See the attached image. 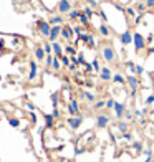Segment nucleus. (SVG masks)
<instances>
[{
	"label": "nucleus",
	"instance_id": "obj_1",
	"mask_svg": "<svg viewBox=\"0 0 154 162\" xmlns=\"http://www.w3.org/2000/svg\"><path fill=\"white\" fill-rule=\"evenodd\" d=\"M101 56L106 63H114L116 61V53H114V48L111 45H103L101 48Z\"/></svg>",
	"mask_w": 154,
	"mask_h": 162
},
{
	"label": "nucleus",
	"instance_id": "obj_2",
	"mask_svg": "<svg viewBox=\"0 0 154 162\" xmlns=\"http://www.w3.org/2000/svg\"><path fill=\"white\" fill-rule=\"evenodd\" d=\"M85 121V116L83 114H78V116H70L67 119V126L70 131H76V129H80V126L83 124Z\"/></svg>",
	"mask_w": 154,
	"mask_h": 162
},
{
	"label": "nucleus",
	"instance_id": "obj_3",
	"mask_svg": "<svg viewBox=\"0 0 154 162\" xmlns=\"http://www.w3.org/2000/svg\"><path fill=\"white\" fill-rule=\"evenodd\" d=\"M37 30H38V33L42 35V37L48 38V37H50V32H51L50 22H46V20H38V22H37Z\"/></svg>",
	"mask_w": 154,
	"mask_h": 162
},
{
	"label": "nucleus",
	"instance_id": "obj_4",
	"mask_svg": "<svg viewBox=\"0 0 154 162\" xmlns=\"http://www.w3.org/2000/svg\"><path fill=\"white\" fill-rule=\"evenodd\" d=\"M133 45H134V50L136 51H142L146 48V38L142 37L141 33H133Z\"/></svg>",
	"mask_w": 154,
	"mask_h": 162
},
{
	"label": "nucleus",
	"instance_id": "obj_5",
	"mask_svg": "<svg viewBox=\"0 0 154 162\" xmlns=\"http://www.w3.org/2000/svg\"><path fill=\"white\" fill-rule=\"evenodd\" d=\"M109 116H106L104 112H100V114H96L95 117V124H96V129H106L109 124Z\"/></svg>",
	"mask_w": 154,
	"mask_h": 162
},
{
	"label": "nucleus",
	"instance_id": "obj_6",
	"mask_svg": "<svg viewBox=\"0 0 154 162\" xmlns=\"http://www.w3.org/2000/svg\"><path fill=\"white\" fill-rule=\"evenodd\" d=\"M126 83H128V86H129V89H131V91H139L141 81H139V76H137V75L126 76Z\"/></svg>",
	"mask_w": 154,
	"mask_h": 162
},
{
	"label": "nucleus",
	"instance_id": "obj_7",
	"mask_svg": "<svg viewBox=\"0 0 154 162\" xmlns=\"http://www.w3.org/2000/svg\"><path fill=\"white\" fill-rule=\"evenodd\" d=\"M56 10H58V13H61V15L70 13L71 10H73V7H71V0H58V4H56Z\"/></svg>",
	"mask_w": 154,
	"mask_h": 162
},
{
	"label": "nucleus",
	"instance_id": "obj_8",
	"mask_svg": "<svg viewBox=\"0 0 154 162\" xmlns=\"http://www.w3.org/2000/svg\"><path fill=\"white\" fill-rule=\"evenodd\" d=\"M67 112L70 114V116H78L80 114V103H78V99H70L68 101V104H67Z\"/></svg>",
	"mask_w": 154,
	"mask_h": 162
},
{
	"label": "nucleus",
	"instance_id": "obj_9",
	"mask_svg": "<svg viewBox=\"0 0 154 162\" xmlns=\"http://www.w3.org/2000/svg\"><path fill=\"white\" fill-rule=\"evenodd\" d=\"M119 42H121V45H123V46L131 45V43H133V33H131L129 30L121 32V33H119Z\"/></svg>",
	"mask_w": 154,
	"mask_h": 162
},
{
	"label": "nucleus",
	"instance_id": "obj_10",
	"mask_svg": "<svg viewBox=\"0 0 154 162\" xmlns=\"http://www.w3.org/2000/svg\"><path fill=\"white\" fill-rule=\"evenodd\" d=\"M61 25H53L51 27V32H50V37H48V40H50L51 43L53 42H58V38L61 37Z\"/></svg>",
	"mask_w": 154,
	"mask_h": 162
},
{
	"label": "nucleus",
	"instance_id": "obj_11",
	"mask_svg": "<svg viewBox=\"0 0 154 162\" xmlns=\"http://www.w3.org/2000/svg\"><path fill=\"white\" fill-rule=\"evenodd\" d=\"M113 111H114V117H116V119L119 121V119H123V117H124L126 106H124L123 103H118V101H116V104H114V108H113Z\"/></svg>",
	"mask_w": 154,
	"mask_h": 162
},
{
	"label": "nucleus",
	"instance_id": "obj_12",
	"mask_svg": "<svg viewBox=\"0 0 154 162\" xmlns=\"http://www.w3.org/2000/svg\"><path fill=\"white\" fill-rule=\"evenodd\" d=\"M100 79L101 81H104V83H109L113 79V73H111V68L109 66H103L100 71Z\"/></svg>",
	"mask_w": 154,
	"mask_h": 162
},
{
	"label": "nucleus",
	"instance_id": "obj_13",
	"mask_svg": "<svg viewBox=\"0 0 154 162\" xmlns=\"http://www.w3.org/2000/svg\"><path fill=\"white\" fill-rule=\"evenodd\" d=\"M38 76V65L35 60H32L30 61V73H28V81H35Z\"/></svg>",
	"mask_w": 154,
	"mask_h": 162
},
{
	"label": "nucleus",
	"instance_id": "obj_14",
	"mask_svg": "<svg viewBox=\"0 0 154 162\" xmlns=\"http://www.w3.org/2000/svg\"><path fill=\"white\" fill-rule=\"evenodd\" d=\"M142 150H144V145H142L141 141L131 142V154H134V156H141Z\"/></svg>",
	"mask_w": 154,
	"mask_h": 162
},
{
	"label": "nucleus",
	"instance_id": "obj_15",
	"mask_svg": "<svg viewBox=\"0 0 154 162\" xmlns=\"http://www.w3.org/2000/svg\"><path fill=\"white\" fill-rule=\"evenodd\" d=\"M73 35H75V32H73V28H71V27L63 25V28H61V38H63V40L70 42L71 38H73Z\"/></svg>",
	"mask_w": 154,
	"mask_h": 162
},
{
	"label": "nucleus",
	"instance_id": "obj_16",
	"mask_svg": "<svg viewBox=\"0 0 154 162\" xmlns=\"http://www.w3.org/2000/svg\"><path fill=\"white\" fill-rule=\"evenodd\" d=\"M48 22H50L51 27H53V25H63V23H65V18H63L61 13H58V15H51Z\"/></svg>",
	"mask_w": 154,
	"mask_h": 162
},
{
	"label": "nucleus",
	"instance_id": "obj_17",
	"mask_svg": "<svg viewBox=\"0 0 154 162\" xmlns=\"http://www.w3.org/2000/svg\"><path fill=\"white\" fill-rule=\"evenodd\" d=\"M80 98L81 99H86L88 103H96V94H93L90 91H80Z\"/></svg>",
	"mask_w": 154,
	"mask_h": 162
},
{
	"label": "nucleus",
	"instance_id": "obj_18",
	"mask_svg": "<svg viewBox=\"0 0 154 162\" xmlns=\"http://www.w3.org/2000/svg\"><path fill=\"white\" fill-rule=\"evenodd\" d=\"M116 129L119 131L121 134H126V132H129V124L126 122V121L119 119V121L116 122Z\"/></svg>",
	"mask_w": 154,
	"mask_h": 162
},
{
	"label": "nucleus",
	"instance_id": "obj_19",
	"mask_svg": "<svg viewBox=\"0 0 154 162\" xmlns=\"http://www.w3.org/2000/svg\"><path fill=\"white\" fill-rule=\"evenodd\" d=\"M33 53H35V58H37V61H45L46 53H45V50H43V46H37Z\"/></svg>",
	"mask_w": 154,
	"mask_h": 162
},
{
	"label": "nucleus",
	"instance_id": "obj_20",
	"mask_svg": "<svg viewBox=\"0 0 154 162\" xmlns=\"http://www.w3.org/2000/svg\"><path fill=\"white\" fill-rule=\"evenodd\" d=\"M51 46H53V55H55V56H63V55H65V53H63L65 48L61 46V43H60V42H53V43H51Z\"/></svg>",
	"mask_w": 154,
	"mask_h": 162
},
{
	"label": "nucleus",
	"instance_id": "obj_21",
	"mask_svg": "<svg viewBox=\"0 0 154 162\" xmlns=\"http://www.w3.org/2000/svg\"><path fill=\"white\" fill-rule=\"evenodd\" d=\"M98 30H100V35H101V37H104V38H109V37H111V28L108 27V23H101Z\"/></svg>",
	"mask_w": 154,
	"mask_h": 162
},
{
	"label": "nucleus",
	"instance_id": "obj_22",
	"mask_svg": "<svg viewBox=\"0 0 154 162\" xmlns=\"http://www.w3.org/2000/svg\"><path fill=\"white\" fill-rule=\"evenodd\" d=\"M111 81H113L114 84H124V83H126V78L123 76V73H114Z\"/></svg>",
	"mask_w": 154,
	"mask_h": 162
},
{
	"label": "nucleus",
	"instance_id": "obj_23",
	"mask_svg": "<svg viewBox=\"0 0 154 162\" xmlns=\"http://www.w3.org/2000/svg\"><path fill=\"white\" fill-rule=\"evenodd\" d=\"M43 117H45V126H46V127H48V129L53 127V126H55V117H53V114H45Z\"/></svg>",
	"mask_w": 154,
	"mask_h": 162
},
{
	"label": "nucleus",
	"instance_id": "obj_24",
	"mask_svg": "<svg viewBox=\"0 0 154 162\" xmlns=\"http://www.w3.org/2000/svg\"><path fill=\"white\" fill-rule=\"evenodd\" d=\"M80 15H81V10L73 9L70 13H68V18H70V20H78V18H80Z\"/></svg>",
	"mask_w": 154,
	"mask_h": 162
},
{
	"label": "nucleus",
	"instance_id": "obj_25",
	"mask_svg": "<svg viewBox=\"0 0 154 162\" xmlns=\"http://www.w3.org/2000/svg\"><path fill=\"white\" fill-rule=\"evenodd\" d=\"M61 60H60V56H55V60H53V65H51V68H53V71H60L61 70Z\"/></svg>",
	"mask_w": 154,
	"mask_h": 162
},
{
	"label": "nucleus",
	"instance_id": "obj_26",
	"mask_svg": "<svg viewBox=\"0 0 154 162\" xmlns=\"http://www.w3.org/2000/svg\"><path fill=\"white\" fill-rule=\"evenodd\" d=\"M78 22H80V25H83V27H88V25H90V18H88L86 15L83 13V10H81V15H80Z\"/></svg>",
	"mask_w": 154,
	"mask_h": 162
},
{
	"label": "nucleus",
	"instance_id": "obj_27",
	"mask_svg": "<svg viewBox=\"0 0 154 162\" xmlns=\"http://www.w3.org/2000/svg\"><path fill=\"white\" fill-rule=\"evenodd\" d=\"M73 32H75V35L81 37L83 33H86V27H83V25H76V27H73Z\"/></svg>",
	"mask_w": 154,
	"mask_h": 162
},
{
	"label": "nucleus",
	"instance_id": "obj_28",
	"mask_svg": "<svg viewBox=\"0 0 154 162\" xmlns=\"http://www.w3.org/2000/svg\"><path fill=\"white\" fill-rule=\"evenodd\" d=\"M126 68H128L129 75H136V63H133V61H126Z\"/></svg>",
	"mask_w": 154,
	"mask_h": 162
},
{
	"label": "nucleus",
	"instance_id": "obj_29",
	"mask_svg": "<svg viewBox=\"0 0 154 162\" xmlns=\"http://www.w3.org/2000/svg\"><path fill=\"white\" fill-rule=\"evenodd\" d=\"M91 65H93V70H95V73H98V75H100L101 68H103V66L100 65V60H98V58H95V60L91 61Z\"/></svg>",
	"mask_w": 154,
	"mask_h": 162
},
{
	"label": "nucleus",
	"instance_id": "obj_30",
	"mask_svg": "<svg viewBox=\"0 0 154 162\" xmlns=\"http://www.w3.org/2000/svg\"><path fill=\"white\" fill-rule=\"evenodd\" d=\"M43 50H45V53L46 55H53V46H51V42H46V43H43Z\"/></svg>",
	"mask_w": 154,
	"mask_h": 162
},
{
	"label": "nucleus",
	"instance_id": "obj_31",
	"mask_svg": "<svg viewBox=\"0 0 154 162\" xmlns=\"http://www.w3.org/2000/svg\"><path fill=\"white\" fill-rule=\"evenodd\" d=\"M65 53L70 55V56H75V55H76V48L73 45H67V46H65Z\"/></svg>",
	"mask_w": 154,
	"mask_h": 162
},
{
	"label": "nucleus",
	"instance_id": "obj_32",
	"mask_svg": "<svg viewBox=\"0 0 154 162\" xmlns=\"http://www.w3.org/2000/svg\"><path fill=\"white\" fill-rule=\"evenodd\" d=\"M51 104H53V108H58V104H60V94L58 93H53V94H51Z\"/></svg>",
	"mask_w": 154,
	"mask_h": 162
},
{
	"label": "nucleus",
	"instance_id": "obj_33",
	"mask_svg": "<svg viewBox=\"0 0 154 162\" xmlns=\"http://www.w3.org/2000/svg\"><path fill=\"white\" fill-rule=\"evenodd\" d=\"M104 108H106V101H104V99H98V101L95 103V109H96V111L104 109Z\"/></svg>",
	"mask_w": 154,
	"mask_h": 162
},
{
	"label": "nucleus",
	"instance_id": "obj_34",
	"mask_svg": "<svg viewBox=\"0 0 154 162\" xmlns=\"http://www.w3.org/2000/svg\"><path fill=\"white\" fill-rule=\"evenodd\" d=\"M9 124L12 127H20V119L18 117H9Z\"/></svg>",
	"mask_w": 154,
	"mask_h": 162
},
{
	"label": "nucleus",
	"instance_id": "obj_35",
	"mask_svg": "<svg viewBox=\"0 0 154 162\" xmlns=\"http://www.w3.org/2000/svg\"><path fill=\"white\" fill-rule=\"evenodd\" d=\"M53 60H55V55H46L45 66H46V68H51V65H53Z\"/></svg>",
	"mask_w": 154,
	"mask_h": 162
},
{
	"label": "nucleus",
	"instance_id": "obj_36",
	"mask_svg": "<svg viewBox=\"0 0 154 162\" xmlns=\"http://www.w3.org/2000/svg\"><path fill=\"white\" fill-rule=\"evenodd\" d=\"M124 12H126V15H128V17H131V18H134L137 15V12H136V9H134V7H128Z\"/></svg>",
	"mask_w": 154,
	"mask_h": 162
},
{
	"label": "nucleus",
	"instance_id": "obj_37",
	"mask_svg": "<svg viewBox=\"0 0 154 162\" xmlns=\"http://www.w3.org/2000/svg\"><path fill=\"white\" fill-rule=\"evenodd\" d=\"M83 13L86 15L88 18H93V17H95V12H93V7H85V9H83Z\"/></svg>",
	"mask_w": 154,
	"mask_h": 162
},
{
	"label": "nucleus",
	"instance_id": "obj_38",
	"mask_svg": "<svg viewBox=\"0 0 154 162\" xmlns=\"http://www.w3.org/2000/svg\"><path fill=\"white\" fill-rule=\"evenodd\" d=\"M60 60H61V65H63V66H70V61H71L70 55H63V56H60Z\"/></svg>",
	"mask_w": 154,
	"mask_h": 162
},
{
	"label": "nucleus",
	"instance_id": "obj_39",
	"mask_svg": "<svg viewBox=\"0 0 154 162\" xmlns=\"http://www.w3.org/2000/svg\"><path fill=\"white\" fill-rule=\"evenodd\" d=\"M121 137H123V141H126V142H134V136H133L131 132L121 134Z\"/></svg>",
	"mask_w": 154,
	"mask_h": 162
},
{
	"label": "nucleus",
	"instance_id": "obj_40",
	"mask_svg": "<svg viewBox=\"0 0 154 162\" xmlns=\"http://www.w3.org/2000/svg\"><path fill=\"white\" fill-rule=\"evenodd\" d=\"M96 43H98V42H96L95 35H93V33H90V40H88V43H86V45L90 46V48H95V46H96Z\"/></svg>",
	"mask_w": 154,
	"mask_h": 162
},
{
	"label": "nucleus",
	"instance_id": "obj_41",
	"mask_svg": "<svg viewBox=\"0 0 154 162\" xmlns=\"http://www.w3.org/2000/svg\"><path fill=\"white\" fill-rule=\"evenodd\" d=\"M114 104H116V99H114V98L106 99V109H113V108H114Z\"/></svg>",
	"mask_w": 154,
	"mask_h": 162
},
{
	"label": "nucleus",
	"instance_id": "obj_42",
	"mask_svg": "<svg viewBox=\"0 0 154 162\" xmlns=\"http://www.w3.org/2000/svg\"><path fill=\"white\" fill-rule=\"evenodd\" d=\"M76 58H78V65H80V66H85V65H86V61H85V55H83V53H78V56H76Z\"/></svg>",
	"mask_w": 154,
	"mask_h": 162
},
{
	"label": "nucleus",
	"instance_id": "obj_43",
	"mask_svg": "<svg viewBox=\"0 0 154 162\" xmlns=\"http://www.w3.org/2000/svg\"><path fill=\"white\" fill-rule=\"evenodd\" d=\"M144 10H146V4H144V2L136 5V12H137V13H144Z\"/></svg>",
	"mask_w": 154,
	"mask_h": 162
},
{
	"label": "nucleus",
	"instance_id": "obj_44",
	"mask_svg": "<svg viewBox=\"0 0 154 162\" xmlns=\"http://www.w3.org/2000/svg\"><path fill=\"white\" fill-rule=\"evenodd\" d=\"M144 104L146 106H151V104H154V94H149L147 98L144 99Z\"/></svg>",
	"mask_w": 154,
	"mask_h": 162
},
{
	"label": "nucleus",
	"instance_id": "obj_45",
	"mask_svg": "<svg viewBox=\"0 0 154 162\" xmlns=\"http://www.w3.org/2000/svg\"><path fill=\"white\" fill-rule=\"evenodd\" d=\"M98 15H100V17H101V20H103L104 22V23H106V22H108V15H106V13H104V10H98Z\"/></svg>",
	"mask_w": 154,
	"mask_h": 162
},
{
	"label": "nucleus",
	"instance_id": "obj_46",
	"mask_svg": "<svg viewBox=\"0 0 154 162\" xmlns=\"http://www.w3.org/2000/svg\"><path fill=\"white\" fill-rule=\"evenodd\" d=\"M141 20H142V13H137L136 17L133 18V22H134V25H139V23H141Z\"/></svg>",
	"mask_w": 154,
	"mask_h": 162
},
{
	"label": "nucleus",
	"instance_id": "obj_47",
	"mask_svg": "<svg viewBox=\"0 0 154 162\" xmlns=\"http://www.w3.org/2000/svg\"><path fill=\"white\" fill-rule=\"evenodd\" d=\"M51 114H53V117H55V119H60V116H61V112H60V109H58V108H55Z\"/></svg>",
	"mask_w": 154,
	"mask_h": 162
},
{
	"label": "nucleus",
	"instance_id": "obj_48",
	"mask_svg": "<svg viewBox=\"0 0 154 162\" xmlns=\"http://www.w3.org/2000/svg\"><path fill=\"white\" fill-rule=\"evenodd\" d=\"M142 73H144V68H142L141 65H136V75H137V76H141Z\"/></svg>",
	"mask_w": 154,
	"mask_h": 162
},
{
	"label": "nucleus",
	"instance_id": "obj_49",
	"mask_svg": "<svg viewBox=\"0 0 154 162\" xmlns=\"http://www.w3.org/2000/svg\"><path fill=\"white\" fill-rule=\"evenodd\" d=\"M85 70H86V73H93V71H95L91 63H86V65H85Z\"/></svg>",
	"mask_w": 154,
	"mask_h": 162
},
{
	"label": "nucleus",
	"instance_id": "obj_50",
	"mask_svg": "<svg viewBox=\"0 0 154 162\" xmlns=\"http://www.w3.org/2000/svg\"><path fill=\"white\" fill-rule=\"evenodd\" d=\"M25 108L28 109L30 112H33V111H35V106H33V104H32V103H27V104H25Z\"/></svg>",
	"mask_w": 154,
	"mask_h": 162
},
{
	"label": "nucleus",
	"instance_id": "obj_51",
	"mask_svg": "<svg viewBox=\"0 0 154 162\" xmlns=\"http://www.w3.org/2000/svg\"><path fill=\"white\" fill-rule=\"evenodd\" d=\"M146 7H147V9H154V0H147V2H146Z\"/></svg>",
	"mask_w": 154,
	"mask_h": 162
},
{
	"label": "nucleus",
	"instance_id": "obj_52",
	"mask_svg": "<svg viewBox=\"0 0 154 162\" xmlns=\"http://www.w3.org/2000/svg\"><path fill=\"white\" fill-rule=\"evenodd\" d=\"M86 2H88L90 7H98V2H96V0H86Z\"/></svg>",
	"mask_w": 154,
	"mask_h": 162
},
{
	"label": "nucleus",
	"instance_id": "obj_53",
	"mask_svg": "<svg viewBox=\"0 0 154 162\" xmlns=\"http://www.w3.org/2000/svg\"><path fill=\"white\" fill-rule=\"evenodd\" d=\"M76 68H78V65H75V63H71L70 66H68V70H70V71H76Z\"/></svg>",
	"mask_w": 154,
	"mask_h": 162
},
{
	"label": "nucleus",
	"instance_id": "obj_54",
	"mask_svg": "<svg viewBox=\"0 0 154 162\" xmlns=\"http://www.w3.org/2000/svg\"><path fill=\"white\" fill-rule=\"evenodd\" d=\"M30 119H32V122H37V116H35V112H30Z\"/></svg>",
	"mask_w": 154,
	"mask_h": 162
},
{
	"label": "nucleus",
	"instance_id": "obj_55",
	"mask_svg": "<svg viewBox=\"0 0 154 162\" xmlns=\"http://www.w3.org/2000/svg\"><path fill=\"white\" fill-rule=\"evenodd\" d=\"M136 94H137V91H129V96H131V98H134Z\"/></svg>",
	"mask_w": 154,
	"mask_h": 162
},
{
	"label": "nucleus",
	"instance_id": "obj_56",
	"mask_svg": "<svg viewBox=\"0 0 154 162\" xmlns=\"http://www.w3.org/2000/svg\"><path fill=\"white\" fill-rule=\"evenodd\" d=\"M142 2H144V4H146V2H147V0H142Z\"/></svg>",
	"mask_w": 154,
	"mask_h": 162
},
{
	"label": "nucleus",
	"instance_id": "obj_57",
	"mask_svg": "<svg viewBox=\"0 0 154 162\" xmlns=\"http://www.w3.org/2000/svg\"><path fill=\"white\" fill-rule=\"evenodd\" d=\"M0 81H2V76H0Z\"/></svg>",
	"mask_w": 154,
	"mask_h": 162
}]
</instances>
